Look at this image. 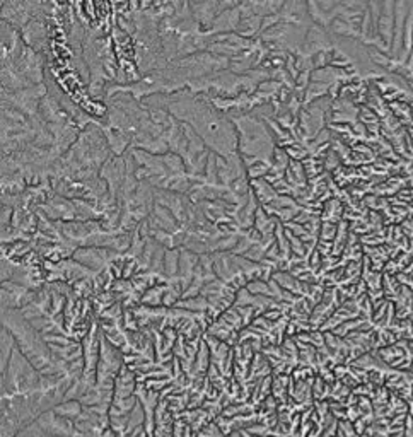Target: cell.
I'll return each mask as SVG.
<instances>
[{"instance_id":"cell-1","label":"cell","mask_w":413,"mask_h":437,"mask_svg":"<svg viewBox=\"0 0 413 437\" xmlns=\"http://www.w3.org/2000/svg\"><path fill=\"white\" fill-rule=\"evenodd\" d=\"M55 412L62 413V415L67 417V419H72V417H77L79 413H81V406L77 405V401H70V403H65V405L56 406Z\"/></svg>"}]
</instances>
